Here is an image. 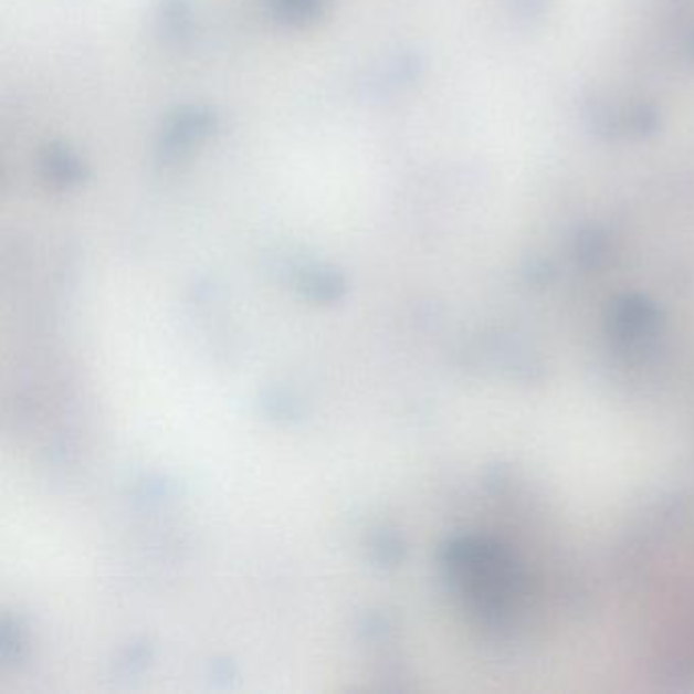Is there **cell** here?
<instances>
[{"label": "cell", "instance_id": "obj_1", "mask_svg": "<svg viewBox=\"0 0 694 694\" xmlns=\"http://www.w3.org/2000/svg\"><path fill=\"white\" fill-rule=\"evenodd\" d=\"M454 582L485 618H503L522 591L519 568L512 554L487 540L459 541L451 550Z\"/></svg>", "mask_w": 694, "mask_h": 694}]
</instances>
